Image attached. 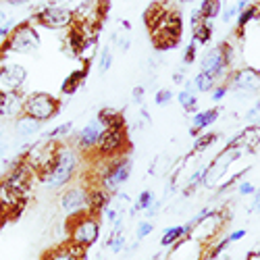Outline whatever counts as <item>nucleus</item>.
Instances as JSON below:
<instances>
[{
	"mask_svg": "<svg viewBox=\"0 0 260 260\" xmlns=\"http://www.w3.org/2000/svg\"><path fill=\"white\" fill-rule=\"evenodd\" d=\"M200 71L208 73L214 81L225 79L229 75V64L223 60V56H221V52H219V48H216V46L202 54V58H200Z\"/></svg>",
	"mask_w": 260,
	"mask_h": 260,
	"instance_id": "ddd939ff",
	"label": "nucleus"
},
{
	"mask_svg": "<svg viewBox=\"0 0 260 260\" xmlns=\"http://www.w3.org/2000/svg\"><path fill=\"white\" fill-rule=\"evenodd\" d=\"M191 225L187 223V225H177V227H169V229H165V233H162V237H160V246L162 248H171L173 244H177L181 237H185V235H191Z\"/></svg>",
	"mask_w": 260,
	"mask_h": 260,
	"instance_id": "4be33fe9",
	"label": "nucleus"
},
{
	"mask_svg": "<svg viewBox=\"0 0 260 260\" xmlns=\"http://www.w3.org/2000/svg\"><path fill=\"white\" fill-rule=\"evenodd\" d=\"M235 15H237L235 7H229V9H225V11H223V17H221V19H223V23H229V21H231Z\"/></svg>",
	"mask_w": 260,
	"mask_h": 260,
	"instance_id": "a19ab883",
	"label": "nucleus"
},
{
	"mask_svg": "<svg viewBox=\"0 0 260 260\" xmlns=\"http://www.w3.org/2000/svg\"><path fill=\"white\" fill-rule=\"evenodd\" d=\"M173 81H175V83H183V69L177 71V73H173Z\"/></svg>",
	"mask_w": 260,
	"mask_h": 260,
	"instance_id": "de8ad7c7",
	"label": "nucleus"
},
{
	"mask_svg": "<svg viewBox=\"0 0 260 260\" xmlns=\"http://www.w3.org/2000/svg\"><path fill=\"white\" fill-rule=\"evenodd\" d=\"M171 100H173V92H171V90H158V92L154 94V102H156L158 106H167Z\"/></svg>",
	"mask_w": 260,
	"mask_h": 260,
	"instance_id": "c9c22d12",
	"label": "nucleus"
},
{
	"mask_svg": "<svg viewBox=\"0 0 260 260\" xmlns=\"http://www.w3.org/2000/svg\"><path fill=\"white\" fill-rule=\"evenodd\" d=\"M27 79V69L19 62H3L0 64V96L21 92Z\"/></svg>",
	"mask_w": 260,
	"mask_h": 260,
	"instance_id": "9b49d317",
	"label": "nucleus"
},
{
	"mask_svg": "<svg viewBox=\"0 0 260 260\" xmlns=\"http://www.w3.org/2000/svg\"><path fill=\"white\" fill-rule=\"evenodd\" d=\"M96 121L102 125V129H127V119L121 111L113 106H104L98 111Z\"/></svg>",
	"mask_w": 260,
	"mask_h": 260,
	"instance_id": "a211bd4d",
	"label": "nucleus"
},
{
	"mask_svg": "<svg viewBox=\"0 0 260 260\" xmlns=\"http://www.w3.org/2000/svg\"><path fill=\"white\" fill-rule=\"evenodd\" d=\"M42 125H44V123H40V121L31 119V117L21 115V117L15 121V134H17V138H21V140H27V138L40 134Z\"/></svg>",
	"mask_w": 260,
	"mask_h": 260,
	"instance_id": "412c9836",
	"label": "nucleus"
},
{
	"mask_svg": "<svg viewBox=\"0 0 260 260\" xmlns=\"http://www.w3.org/2000/svg\"><path fill=\"white\" fill-rule=\"evenodd\" d=\"M23 102H25V94L23 92L3 94L0 96V119L15 123L21 115H23Z\"/></svg>",
	"mask_w": 260,
	"mask_h": 260,
	"instance_id": "2eb2a0df",
	"label": "nucleus"
},
{
	"mask_svg": "<svg viewBox=\"0 0 260 260\" xmlns=\"http://www.w3.org/2000/svg\"><path fill=\"white\" fill-rule=\"evenodd\" d=\"M216 140H219V134H214V132H210V134H200V136L196 138V142H193V152H204V150L210 148Z\"/></svg>",
	"mask_w": 260,
	"mask_h": 260,
	"instance_id": "c85d7f7f",
	"label": "nucleus"
},
{
	"mask_svg": "<svg viewBox=\"0 0 260 260\" xmlns=\"http://www.w3.org/2000/svg\"><path fill=\"white\" fill-rule=\"evenodd\" d=\"M88 73H90V62H83V67H81V69L73 71L67 79L62 81L60 92H62L64 96H73V94L81 88V85H83V81H85V77H88Z\"/></svg>",
	"mask_w": 260,
	"mask_h": 260,
	"instance_id": "aec40b11",
	"label": "nucleus"
},
{
	"mask_svg": "<svg viewBox=\"0 0 260 260\" xmlns=\"http://www.w3.org/2000/svg\"><path fill=\"white\" fill-rule=\"evenodd\" d=\"M77 169H79V152L75 150V146L62 142L58 148L56 165L50 173V177L44 181V185L48 189H60L64 185H69L77 175Z\"/></svg>",
	"mask_w": 260,
	"mask_h": 260,
	"instance_id": "f03ea898",
	"label": "nucleus"
},
{
	"mask_svg": "<svg viewBox=\"0 0 260 260\" xmlns=\"http://www.w3.org/2000/svg\"><path fill=\"white\" fill-rule=\"evenodd\" d=\"M212 40V21H204L198 27H193V34H191V44H202L206 46L208 42Z\"/></svg>",
	"mask_w": 260,
	"mask_h": 260,
	"instance_id": "393cba45",
	"label": "nucleus"
},
{
	"mask_svg": "<svg viewBox=\"0 0 260 260\" xmlns=\"http://www.w3.org/2000/svg\"><path fill=\"white\" fill-rule=\"evenodd\" d=\"M7 223V214H5V210H3V206H0V227H3Z\"/></svg>",
	"mask_w": 260,
	"mask_h": 260,
	"instance_id": "8fccbe9b",
	"label": "nucleus"
},
{
	"mask_svg": "<svg viewBox=\"0 0 260 260\" xmlns=\"http://www.w3.org/2000/svg\"><path fill=\"white\" fill-rule=\"evenodd\" d=\"M60 208L67 216L88 212V185H71L60 193Z\"/></svg>",
	"mask_w": 260,
	"mask_h": 260,
	"instance_id": "f8f14e48",
	"label": "nucleus"
},
{
	"mask_svg": "<svg viewBox=\"0 0 260 260\" xmlns=\"http://www.w3.org/2000/svg\"><path fill=\"white\" fill-rule=\"evenodd\" d=\"M189 23H191V29H193V27H198L200 23H204V19H202V15H200V11H198V9H193V11H191Z\"/></svg>",
	"mask_w": 260,
	"mask_h": 260,
	"instance_id": "58836bf2",
	"label": "nucleus"
},
{
	"mask_svg": "<svg viewBox=\"0 0 260 260\" xmlns=\"http://www.w3.org/2000/svg\"><path fill=\"white\" fill-rule=\"evenodd\" d=\"M108 204H111V193H106L100 185H88V212L100 216Z\"/></svg>",
	"mask_w": 260,
	"mask_h": 260,
	"instance_id": "f3484780",
	"label": "nucleus"
},
{
	"mask_svg": "<svg viewBox=\"0 0 260 260\" xmlns=\"http://www.w3.org/2000/svg\"><path fill=\"white\" fill-rule=\"evenodd\" d=\"M104 214H106V219L111 221V223H115V221H117V210H115V208H111V206H108V208L104 210Z\"/></svg>",
	"mask_w": 260,
	"mask_h": 260,
	"instance_id": "a18cd8bd",
	"label": "nucleus"
},
{
	"mask_svg": "<svg viewBox=\"0 0 260 260\" xmlns=\"http://www.w3.org/2000/svg\"><path fill=\"white\" fill-rule=\"evenodd\" d=\"M100 134H102V125L94 119L85 125L81 132H77L75 140H73V146L77 152H94V148L100 140Z\"/></svg>",
	"mask_w": 260,
	"mask_h": 260,
	"instance_id": "4468645a",
	"label": "nucleus"
},
{
	"mask_svg": "<svg viewBox=\"0 0 260 260\" xmlns=\"http://www.w3.org/2000/svg\"><path fill=\"white\" fill-rule=\"evenodd\" d=\"M31 23L48 29H69L73 25V9L62 5H42L34 13Z\"/></svg>",
	"mask_w": 260,
	"mask_h": 260,
	"instance_id": "1a4fd4ad",
	"label": "nucleus"
},
{
	"mask_svg": "<svg viewBox=\"0 0 260 260\" xmlns=\"http://www.w3.org/2000/svg\"><path fill=\"white\" fill-rule=\"evenodd\" d=\"M158 208H160V202H152V206H150L148 210H146V214H148V219H152V216L158 212Z\"/></svg>",
	"mask_w": 260,
	"mask_h": 260,
	"instance_id": "49530a36",
	"label": "nucleus"
},
{
	"mask_svg": "<svg viewBox=\"0 0 260 260\" xmlns=\"http://www.w3.org/2000/svg\"><path fill=\"white\" fill-rule=\"evenodd\" d=\"M221 7L223 5L219 3V0H204V3L198 7V11H200V15H202L204 21H212L214 17H219Z\"/></svg>",
	"mask_w": 260,
	"mask_h": 260,
	"instance_id": "a878e982",
	"label": "nucleus"
},
{
	"mask_svg": "<svg viewBox=\"0 0 260 260\" xmlns=\"http://www.w3.org/2000/svg\"><path fill=\"white\" fill-rule=\"evenodd\" d=\"M196 56H198V46L189 42V44L185 46V52H183V64H191L193 60H196Z\"/></svg>",
	"mask_w": 260,
	"mask_h": 260,
	"instance_id": "72a5a7b5",
	"label": "nucleus"
},
{
	"mask_svg": "<svg viewBox=\"0 0 260 260\" xmlns=\"http://www.w3.org/2000/svg\"><path fill=\"white\" fill-rule=\"evenodd\" d=\"M237 191H240L242 196H254L256 187H254V183H250V181H242L240 187H237Z\"/></svg>",
	"mask_w": 260,
	"mask_h": 260,
	"instance_id": "4c0bfd02",
	"label": "nucleus"
},
{
	"mask_svg": "<svg viewBox=\"0 0 260 260\" xmlns=\"http://www.w3.org/2000/svg\"><path fill=\"white\" fill-rule=\"evenodd\" d=\"M229 244H231V242H229L227 237H225V240H221V242L216 244V246L208 248V252L204 254V258H206V260H212V258H216V256H219V254H221V252H223V250H225V248H227Z\"/></svg>",
	"mask_w": 260,
	"mask_h": 260,
	"instance_id": "473e14b6",
	"label": "nucleus"
},
{
	"mask_svg": "<svg viewBox=\"0 0 260 260\" xmlns=\"http://www.w3.org/2000/svg\"><path fill=\"white\" fill-rule=\"evenodd\" d=\"M219 108H208V111H202V113H193V119H191V127H189V136L191 138H198L200 132H204L206 127H210L216 119H219Z\"/></svg>",
	"mask_w": 260,
	"mask_h": 260,
	"instance_id": "6ab92c4d",
	"label": "nucleus"
},
{
	"mask_svg": "<svg viewBox=\"0 0 260 260\" xmlns=\"http://www.w3.org/2000/svg\"><path fill=\"white\" fill-rule=\"evenodd\" d=\"M121 25H123L125 29H132V23H129V21H121Z\"/></svg>",
	"mask_w": 260,
	"mask_h": 260,
	"instance_id": "3c124183",
	"label": "nucleus"
},
{
	"mask_svg": "<svg viewBox=\"0 0 260 260\" xmlns=\"http://www.w3.org/2000/svg\"><path fill=\"white\" fill-rule=\"evenodd\" d=\"M227 90L235 92L237 96H254L260 90V73L254 67H244L227 75Z\"/></svg>",
	"mask_w": 260,
	"mask_h": 260,
	"instance_id": "9d476101",
	"label": "nucleus"
},
{
	"mask_svg": "<svg viewBox=\"0 0 260 260\" xmlns=\"http://www.w3.org/2000/svg\"><path fill=\"white\" fill-rule=\"evenodd\" d=\"M152 229H154V225H152V223H150V221H142V223L138 225L136 237H138V240H144V237H148L150 233H152Z\"/></svg>",
	"mask_w": 260,
	"mask_h": 260,
	"instance_id": "f704fd0d",
	"label": "nucleus"
},
{
	"mask_svg": "<svg viewBox=\"0 0 260 260\" xmlns=\"http://www.w3.org/2000/svg\"><path fill=\"white\" fill-rule=\"evenodd\" d=\"M258 111H260V106H258V104H256V106H254V108H250V111H248V113H246V119H248V121H252V125H256V123H254V119H256V117H258Z\"/></svg>",
	"mask_w": 260,
	"mask_h": 260,
	"instance_id": "37998d69",
	"label": "nucleus"
},
{
	"mask_svg": "<svg viewBox=\"0 0 260 260\" xmlns=\"http://www.w3.org/2000/svg\"><path fill=\"white\" fill-rule=\"evenodd\" d=\"M191 85H193V90L196 92H202V94H206V92H212V88L216 85V81L208 75V73H198L196 77H193V81H191Z\"/></svg>",
	"mask_w": 260,
	"mask_h": 260,
	"instance_id": "bb28decb",
	"label": "nucleus"
},
{
	"mask_svg": "<svg viewBox=\"0 0 260 260\" xmlns=\"http://www.w3.org/2000/svg\"><path fill=\"white\" fill-rule=\"evenodd\" d=\"M144 94H146V88H144V85H136V88H134V102H142V98H144Z\"/></svg>",
	"mask_w": 260,
	"mask_h": 260,
	"instance_id": "ea45409f",
	"label": "nucleus"
},
{
	"mask_svg": "<svg viewBox=\"0 0 260 260\" xmlns=\"http://www.w3.org/2000/svg\"><path fill=\"white\" fill-rule=\"evenodd\" d=\"M183 36V17L179 13V9L169 7L165 17L160 19V23L150 31V38H152V46L158 52L177 48Z\"/></svg>",
	"mask_w": 260,
	"mask_h": 260,
	"instance_id": "f257e3e1",
	"label": "nucleus"
},
{
	"mask_svg": "<svg viewBox=\"0 0 260 260\" xmlns=\"http://www.w3.org/2000/svg\"><path fill=\"white\" fill-rule=\"evenodd\" d=\"M242 237H246V229H237V231H233L231 235H227V240H229V242H240Z\"/></svg>",
	"mask_w": 260,
	"mask_h": 260,
	"instance_id": "79ce46f5",
	"label": "nucleus"
},
{
	"mask_svg": "<svg viewBox=\"0 0 260 260\" xmlns=\"http://www.w3.org/2000/svg\"><path fill=\"white\" fill-rule=\"evenodd\" d=\"M0 140H5V132H3V125H0Z\"/></svg>",
	"mask_w": 260,
	"mask_h": 260,
	"instance_id": "603ef678",
	"label": "nucleus"
},
{
	"mask_svg": "<svg viewBox=\"0 0 260 260\" xmlns=\"http://www.w3.org/2000/svg\"><path fill=\"white\" fill-rule=\"evenodd\" d=\"M111 64H113V52H111V46H106V48H102V52H100V64H98L100 73L104 75L108 69H111Z\"/></svg>",
	"mask_w": 260,
	"mask_h": 260,
	"instance_id": "2f4dec72",
	"label": "nucleus"
},
{
	"mask_svg": "<svg viewBox=\"0 0 260 260\" xmlns=\"http://www.w3.org/2000/svg\"><path fill=\"white\" fill-rule=\"evenodd\" d=\"M40 48V36L34 27L31 21H23L19 23L11 36L0 44V56H5L9 52H17V54H34Z\"/></svg>",
	"mask_w": 260,
	"mask_h": 260,
	"instance_id": "39448f33",
	"label": "nucleus"
},
{
	"mask_svg": "<svg viewBox=\"0 0 260 260\" xmlns=\"http://www.w3.org/2000/svg\"><path fill=\"white\" fill-rule=\"evenodd\" d=\"M60 113V100L54 98L48 92H31L25 96L23 102V115L31 117L40 123H46L50 119H54Z\"/></svg>",
	"mask_w": 260,
	"mask_h": 260,
	"instance_id": "0eeeda50",
	"label": "nucleus"
},
{
	"mask_svg": "<svg viewBox=\"0 0 260 260\" xmlns=\"http://www.w3.org/2000/svg\"><path fill=\"white\" fill-rule=\"evenodd\" d=\"M129 148V134L127 129H102L100 140L94 148V156L98 160H108L123 156Z\"/></svg>",
	"mask_w": 260,
	"mask_h": 260,
	"instance_id": "6e6552de",
	"label": "nucleus"
},
{
	"mask_svg": "<svg viewBox=\"0 0 260 260\" xmlns=\"http://www.w3.org/2000/svg\"><path fill=\"white\" fill-rule=\"evenodd\" d=\"M0 181H3L13 193H17L19 198H29L31 191H34V185L38 181V177H36V171L25 160V156L19 154L11 162L9 171L5 173V177L0 179Z\"/></svg>",
	"mask_w": 260,
	"mask_h": 260,
	"instance_id": "7ed1b4c3",
	"label": "nucleus"
},
{
	"mask_svg": "<svg viewBox=\"0 0 260 260\" xmlns=\"http://www.w3.org/2000/svg\"><path fill=\"white\" fill-rule=\"evenodd\" d=\"M227 85L225 83H221V85H214V88H212V92H210V96H212V100L214 102H219V100H223L225 96H227Z\"/></svg>",
	"mask_w": 260,
	"mask_h": 260,
	"instance_id": "e433bc0d",
	"label": "nucleus"
},
{
	"mask_svg": "<svg viewBox=\"0 0 260 260\" xmlns=\"http://www.w3.org/2000/svg\"><path fill=\"white\" fill-rule=\"evenodd\" d=\"M7 23H9L7 13H5V11H0V25H7Z\"/></svg>",
	"mask_w": 260,
	"mask_h": 260,
	"instance_id": "09e8293b",
	"label": "nucleus"
},
{
	"mask_svg": "<svg viewBox=\"0 0 260 260\" xmlns=\"http://www.w3.org/2000/svg\"><path fill=\"white\" fill-rule=\"evenodd\" d=\"M132 169H134V162L127 154L123 156H117V158H108V160H102V171L98 175V183L106 193H117L119 187L132 177Z\"/></svg>",
	"mask_w": 260,
	"mask_h": 260,
	"instance_id": "20e7f679",
	"label": "nucleus"
},
{
	"mask_svg": "<svg viewBox=\"0 0 260 260\" xmlns=\"http://www.w3.org/2000/svg\"><path fill=\"white\" fill-rule=\"evenodd\" d=\"M167 9H169V5H160V3H152L146 11H144V25L148 27V31H152L158 23H160V19L165 17V13H167Z\"/></svg>",
	"mask_w": 260,
	"mask_h": 260,
	"instance_id": "5701e85b",
	"label": "nucleus"
},
{
	"mask_svg": "<svg viewBox=\"0 0 260 260\" xmlns=\"http://www.w3.org/2000/svg\"><path fill=\"white\" fill-rule=\"evenodd\" d=\"M250 21H258V5H248L242 13H237V29H246Z\"/></svg>",
	"mask_w": 260,
	"mask_h": 260,
	"instance_id": "cd10ccee",
	"label": "nucleus"
},
{
	"mask_svg": "<svg viewBox=\"0 0 260 260\" xmlns=\"http://www.w3.org/2000/svg\"><path fill=\"white\" fill-rule=\"evenodd\" d=\"M71 129H73V123H62V125L54 127L52 132H48V134L44 136V140H56V142H60L62 138H67V136L71 134Z\"/></svg>",
	"mask_w": 260,
	"mask_h": 260,
	"instance_id": "7c9ffc66",
	"label": "nucleus"
},
{
	"mask_svg": "<svg viewBox=\"0 0 260 260\" xmlns=\"http://www.w3.org/2000/svg\"><path fill=\"white\" fill-rule=\"evenodd\" d=\"M67 233H69V242L79 244L83 248H92L100 237V219L90 212L69 216Z\"/></svg>",
	"mask_w": 260,
	"mask_h": 260,
	"instance_id": "423d86ee",
	"label": "nucleus"
},
{
	"mask_svg": "<svg viewBox=\"0 0 260 260\" xmlns=\"http://www.w3.org/2000/svg\"><path fill=\"white\" fill-rule=\"evenodd\" d=\"M85 256H88V248L67 240L64 244L48 250L42 260H85Z\"/></svg>",
	"mask_w": 260,
	"mask_h": 260,
	"instance_id": "dca6fc26",
	"label": "nucleus"
},
{
	"mask_svg": "<svg viewBox=\"0 0 260 260\" xmlns=\"http://www.w3.org/2000/svg\"><path fill=\"white\" fill-rule=\"evenodd\" d=\"M9 36H11V23H7V25H0V42H5Z\"/></svg>",
	"mask_w": 260,
	"mask_h": 260,
	"instance_id": "c03bdc74",
	"label": "nucleus"
},
{
	"mask_svg": "<svg viewBox=\"0 0 260 260\" xmlns=\"http://www.w3.org/2000/svg\"><path fill=\"white\" fill-rule=\"evenodd\" d=\"M177 100L181 104V108L185 113H196L198 111V96H196V90H193L191 81L185 83V88L177 94Z\"/></svg>",
	"mask_w": 260,
	"mask_h": 260,
	"instance_id": "b1692460",
	"label": "nucleus"
},
{
	"mask_svg": "<svg viewBox=\"0 0 260 260\" xmlns=\"http://www.w3.org/2000/svg\"><path fill=\"white\" fill-rule=\"evenodd\" d=\"M152 202H154V193L150 189H144L138 196V200H136V206L132 208V214H136L138 210H148L150 206H152Z\"/></svg>",
	"mask_w": 260,
	"mask_h": 260,
	"instance_id": "c756f323",
	"label": "nucleus"
}]
</instances>
